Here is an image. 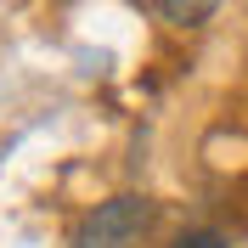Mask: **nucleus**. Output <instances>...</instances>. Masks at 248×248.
I'll use <instances>...</instances> for the list:
<instances>
[{"instance_id":"obj_1","label":"nucleus","mask_w":248,"mask_h":248,"mask_svg":"<svg viewBox=\"0 0 248 248\" xmlns=\"http://www.w3.org/2000/svg\"><path fill=\"white\" fill-rule=\"evenodd\" d=\"M147 220H153V203L136 198V192H119V198L96 203L91 215L74 226V248H136Z\"/></svg>"},{"instance_id":"obj_2","label":"nucleus","mask_w":248,"mask_h":248,"mask_svg":"<svg viewBox=\"0 0 248 248\" xmlns=\"http://www.w3.org/2000/svg\"><path fill=\"white\" fill-rule=\"evenodd\" d=\"M141 12L158 23H175V29H198L215 17V0H141Z\"/></svg>"},{"instance_id":"obj_3","label":"nucleus","mask_w":248,"mask_h":248,"mask_svg":"<svg viewBox=\"0 0 248 248\" xmlns=\"http://www.w3.org/2000/svg\"><path fill=\"white\" fill-rule=\"evenodd\" d=\"M170 248H226V232H215V226H198V232H181Z\"/></svg>"}]
</instances>
